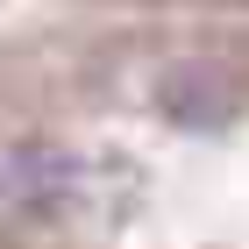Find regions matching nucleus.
Here are the masks:
<instances>
[{"label": "nucleus", "instance_id": "1", "mask_svg": "<svg viewBox=\"0 0 249 249\" xmlns=\"http://www.w3.org/2000/svg\"><path fill=\"white\" fill-rule=\"evenodd\" d=\"M78 7L0 121V249H249V0Z\"/></svg>", "mask_w": 249, "mask_h": 249}]
</instances>
